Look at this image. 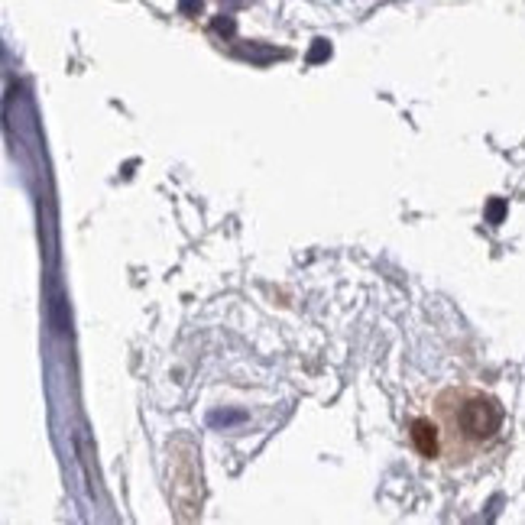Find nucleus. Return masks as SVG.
<instances>
[{"label":"nucleus","mask_w":525,"mask_h":525,"mask_svg":"<svg viewBox=\"0 0 525 525\" xmlns=\"http://www.w3.org/2000/svg\"><path fill=\"white\" fill-rule=\"evenodd\" d=\"M211 29H214L218 36H228V39H230V36L237 33V23H234V16H224V14H220V16H214V20H211Z\"/></svg>","instance_id":"5"},{"label":"nucleus","mask_w":525,"mask_h":525,"mask_svg":"<svg viewBox=\"0 0 525 525\" xmlns=\"http://www.w3.org/2000/svg\"><path fill=\"white\" fill-rule=\"evenodd\" d=\"M409 441L422 457H428V461L441 457V432H438V422H434L432 415H422V419L409 422Z\"/></svg>","instance_id":"2"},{"label":"nucleus","mask_w":525,"mask_h":525,"mask_svg":"<svg viewBox=\"0 0 525 525\" xmlns=\"http://www.w3.org/2000/svg\"><path fill=\"white\" fill-rule=\"evenodd\" d=\"M178 7H182V14L195 16V14H201V0H178Z\"/></svg>","instance_id":"7"},{"label":"nucleus","mask_w":525,"mask_h":525,"mask_svg":"<svg viewBox=\"0 0 525 525\" xmlns=\"http://www.w3.org/2000/svg\"><path fill=\"white\" fill-rule=\"evenodd\" d=\"M237 56H247L253 59V62H270V59L283 56L279 49H262V46H243V49H237Z\"/></svg>","instance_id":"3"},{"label":"nucleus","mask_w":525,"mask_h":525,"mask_svg":"<svg viewBox=\"0 0 525 525\" xmlns=\"http://www.w3.org/2000/svg\"><path fill=\"white\" fill-rule=\"evenodd\" d=\"M331 59V43L327 39H315L312 49H308V62L318 65V62H327Z\"/></svg>","instance_id":"4"},{"label":"nucleus","mask_w":525,"mask_h":525,"mask_svg":"<svg viewBox=\"0 0 525 525\" xmlns=\"http://www.w3.org/2000/svg\"><path fill=\"white\" fill-rule=\"evenodd\" d=\"M432 419L441 432V457L464 464L490 445L503 428V405L474 386L441 390L432 402Z\"/></svg>","instance_id":"1"},{"label":"nucleus","mask_w":525,"mask_h":525,"mask_svg":"<svg viewBox=\"0 0 525 525\" xmlns=\"http://www.w3.org/2000/svg\"><path fill=\"white\" fill-rule=\"evenodd\" d=\"M503 214H506V205L503 201H490V208H487V218H490V224H499L503 220Z\"/></svg>","instance_id":"6"}]
</instances>
